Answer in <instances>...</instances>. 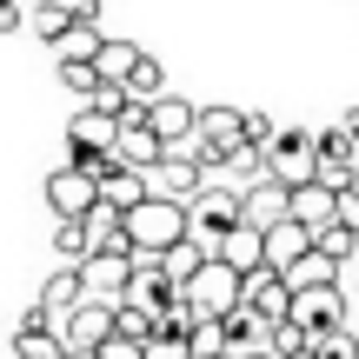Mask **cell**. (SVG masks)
<instances>
[{
  "label": "cell",
  "mask_w": 359,
  "mask_h": 359,
  "mask_svg": "<svg viewBox=\"0 0 359 359\" xmlns=\"http://www.w3.org/2000/svg\"><path fill=\"white\" fill-rule=\"evenodd\" d=\"M259 240H266V266H273V273H293L299 259L313 253V233L299 226V219H280V226H273V233H259Z\"/></svg>",
  "instance_id": "obj_14"
},
{
  "label": "cell",
  "mask_w": 359,
  "mask_h": 359,
  "mask_svg": "<svg viewBox=\"0 0 359 359\" xmlns=\"http://www.w3.org/2000/svg\"><path fill=\"white\" fill-rule=\"evenodd\" d=\"M206 187H213V180L200 173V160H193V154H167L154 173H147V193H154V200H173V206H193Z\"/></svg>",
  "instance_id": "obj_7"
},
{
  "label": "cell",
  "mask_w": 359,
  "mask_h": 359,
  "mask_svg": "<svg viewBox=\"0 0 359 359\" xmlns=\"http://www.w3.org/2000/svg\"><path fill=\"white\" fill-rule=\"evenodd\" d=\"M140 60H147V53L133 47V40H107V47H100V60H93V74H100V87H127Z\"/></svg>",
  "instance_id": "obj_20"
},
{
  "label": "cell",
  "mask_w": 359,
  "mask_h": 359,
  "mask_svg": "<svg viewBox=\"0 0 359 359\" xmlns=\"http://www.w3.org/2000/svg\"><path fill=\"white\" fill-rule=\"evenodd\" d=\"M80 306H87V280H80V266H53L47 286H40V299H34L40 326H47V333H60V326L74 320Z\"/></svg>",
  "instance_id": "obj_5"
},
{
  "label": "cell",
  "mask_w": 359,
  "mask_h": 359,
  "mask_svg": "<svg viewBox=\"0 0 359 359\" xmlns=\"http://www.w3.org/2000/svg\"><path fill=\"white\" fill-rule=\"evenodd\" d=\"M213 259H226V266L246 280V273H259V266H266V240H259L253 226H240V233H226V246H219Z\"/></svg>",
  "instance_id": "obj_21"
},
{
  "label": "cell",
  "mask_w": 359,
  "mask_h": 359,
  "mask_svg": "<svg viewBox=\"0 0 359 359\" xmlns=\"http://www.w3.org/2000/svg\"><path fill=\"white\" fill-rule=\"evenodd\" d=\"M80 280H87V299L120 306V299H127V280H133V259H120V253H87Z\"/></svg>",
  "instance_id": "obj_13"
},
{
  "label": "cell",
  "mask_w": 359,
  "mask_h": 359,
  "mask_svg": "<svg viewBox=\"0 0 359 359\" xmlns=\"http://www.w3.org/2000/svg\"><path fill=\"white\" fill-rule=\"evenodd\" d=\"M114 313H120V306H100V299H87V306H80L74 320L60 326L67 353H74V359H93V353L107 346V339H114Z\"/></svg>",
  "instance_id": "obj_11"
},
{
  "label": "cell",
  "mask_w": 359,
  "mask_h": 359,
  "mask_svg": "<svg viewBox=\"0 0 359 359\" xmlns=\"http://www.w3.org/2000/svg\"><path fill=\"white\" fill-rule=\"evenodd\" d=\"M13 359H74V353H67L60 333H47V326H40V313H27L20 333H13Z\"/></svg>",
  "instance_id": "obj_17"
},
{
  "label": "cell",
  "mask_w": 359,
  "mask_h": 359,
  "mask_svg": "<svg viewBox=\"0 0 359 359\" xmlns=\"http://www.w3.org/2000/svg\"><path fill=\"white\" fill-rule=\"evenodd\" d=\"M313 167H320V133H280V147H273V160H266V173L273 180H286V187H306Z\"/></svg>",
  "instance_id": "obj_10"
},
{
  "label": "cell",
  "mask_w": 359,
  "mask_h": 359,
  "mask_svg": "<svg viewBox=\"0 0 359 359\" xmlns=\"http://www.w3.org/2000/svg\"><path fill=\"white\" fill-rule=\"evenodd\" d=\"M147 200H154V193H147V173H133V167H114V173L100 180V206L120 213V219H127L133 206H147Z\"/></svg>",
  "instance_id": "obj_16"
},
{
  "label": "cell",
  "mask_w": 359,
  "mask_h": 359,
  "mask_svg": "<svg viewBox=\"0 0 359 359\" xmlns=\"http://www.w3.org/2000/svg\"><path fill=\"white\" fill-rule=\"evenodd\" d=\"M67 167H93V160H107V154H120V120H107V114H93V107H80L74 120H67Z\"/></svg>",
  "instance_id": "obj_4"
},
{
  "label": "cell",
  "mask_w": 359,
  "mask_h": 359,
  "mask_svg": "<svg viewBox=\"0 0 359 359\" xmlns=\"http://www.w3.org/2000/svg\"><path fill=\"white\" fill-rule=\"evenodd\" d=\"M339 226L359 233V200H353V193H339Z\"/></svg>",
  "instance_id": "obj_37"
},
{
  "label": "cell",
  "mask_w": 359,
  "mask_h": 359,
  "mask_svg": "<svg viewBox=\"0 0 359 359\" xmlns=\"http://www.w3.org/2000/svg\"><path fill=\"white\" fill-rule=\"evenodd\" d=\"M67 13H74V20H87V27H100V0H67Z\"/></svg>",
  "instance_id": "obj_35"
},
{
  "label": "cell",
  "mask_w": 359,
  "mask_h": 359,
  "mask_svg": "<svg viewBox=\"0 0 359 359\" xmlns=\"http://www.w3.org/2000/svg\"><path fill=\"white\" fill-rule=\"evenodd\" d=\"M313 359H359L353 326H339V333H320V339H313Z\"/></svg>",
  "instance_id": "obj_32"
},
{
  "label": "cell",
  "mask_w": 359,
  "mask_h": 359,
  "mask_svg": "<svg viewBox=\"0 0 359 359\" xmlns=\"http://www.w3.org/2000/svg\"><path fill=\"white\" fill-rule=\"evenodd\" d=\"M346 133H353V147H359V107H353V120H346Z\"/></svg>",
  "instance_id": "obj_38"
},
{
  "label": "cell",
  "mask_w": 359,
  "mask_h": 359,
  "mask_svg": "<svg viewBox=\"0 0 359 359\" xmlns=\"http://www.w3.org/2000/svg\"><path fill=\"white\" fill-rule=\"evenodd\" d=\"M60 87L80 93V100H93V93H100V74H93V67H60Z\"/></svg>",
  "instance_id": "obj_33"
},
{
  "label": "cell",
  "mask_w": 359,
  "mask_h": 359,
  "mask_svg": "<svg viewBox=\"0 0 359 359\" xmlns=\"http://www.w3.org/2000/svg\"><path fill=\"white\" fill-rule=\"evenodd\" d=\"M93 359H147V346H133V339H107Z\"/></svg>",
  "instance_id": "obj_34"
},
{
  "label": "cell",
  "mask_w": 359,
  "mask_h": 359,
  "mask_svg": "<svg viewBox=\"0 0 359 359\" xmlns=\"http://www.w3.org/2000/svg\"><path fill=\"white\" fill-rule=\"evenodd\" d=\"M240 293H246V280L226 266V259H213V253H206V266L193 273V286H187L180 299H187L200 320H226V313H240Z\"/></svg>",
  "instance_id": "obj_2"
},
{
  "label": "cell",
  "mask_w": 359,
  "mask_h": 359,
  "mask_svg": "<svg viewBox=\"0 0 359 359\" xmlns=\"http://www.w3.org/2000/svg\"><path fill=\"white\" fill-rule=\"evenodd\" d=\"M20 20H27V13H20V0H0V34H13Z\"/></svg>",
  "instance_id": "obj_36"
},
{
  "label": "cell",
  "mask_w": 359,
  "mask_h": 359,
  "mask_svg": "<svg viewBox=\"0 0 359 359\" xmlns=\"http://www.w3.org/2000/svg\"><path fill=\"white\" fill-rule=\"evenodd\" d=\"M293 219H299L306 233L333 226V219H339V193H333V187H320V180H306V187H293Z\"/></svg>",
  "instance_id": "obj_15"
},
{
  "label": "cell",
  "mask_w": 359,
  "mask_h": 359,
  "mask_svg": "<svg viewBox=\"0 0 359 359\" xmlns=\"http://www.w3.org/2000/svg\"><path fill=\"white\" fill-rule=\"evenodd\" d=\"M87 240H93V253H120V259H133V240H127V219L120 213H87Z\"/></svg>",
  "instance_id": "obj_23"
},
{
  "label": "cell",
  "mask_w": 359,
  "mask_h": 359,
  "mask_svg": "<svg viewBox=\"0 0 359 359\" xmlns=\"http://www.w3.org/2000/svg\"><path fill=\"white\" fill-rule=\"evenodd\" d=\"M293 326H306L313 339H320V333H339V326H346V293H339V286L293 293Z\"/></svg>",
  "instance_id": "obj_12"
},
{
  "label": "cell",
  "mask_w": 359,
  "mask_h": 359,
  "mask_svg": "<svg viewBox=\"0 0 359 359\" xmlns=\"http://www.w3.org/2000/svg\"><path fill=\"white\" fill-rule=\"evenodd\" d=\"M160 93H167V74H160V60L147 53L140 67H133V80H127V100H140V107H154Z\"/></svg>",
  "instance_id": "obj_29"
},
{
  "label": "cell",
  "mask_w": 359,
  "mask_h": 359,
  "mask_svg": "<svg viewBox=\"0 0 359 359\" xmlns=\"http://www.w3.org/2000/svg\"><path fill=\"white\" fill-rule=\"evenodd\" d=\"M333 273H339V266H326L320 253H306V259H299L293 273H280V280L293 286V293H313V286H333Z\"/></svg>",
  "instance_id": "obj_30"
},
{
  "label": "cell",
  "mask_w": 359,
  "mask_h": 359,
  "mask_svg": "<svg viewBox=\"0 0 359 359\" xmlns=\"http://www.w3.org/2000/svg\"><path fill=\"white\" fill-rule=\"evenodd\" d=\"M266 353H273V359H306V353H313V333H306V326H293V320H280V326L266 333Z\"/></svg>",
  "instance_id": "obj_27"
},
{
  "label": "cell",
  "mask_w": 359,
  "mask_h": 359,
  "mask_svg": "<svg viewBox=\"0 0 359 359\" xmlns=\"http://www.w3.org/2000/svg\"><path fill=\"white\" fill-rule=\"evenodd\" d=\"M187 346H193V359H226V333H219V320H200Z\"/></svg>",
  "instance_id": "obj_31"
},
{
  "label": "cell",
  "mask_w": 359,
  "mask_h": 359,
  "mask_svg": "<svg viewBox=\"0 0 359 359\" xmlns=\"http://www.w3.org/2000/svg\"><path fill=\"white\" fill-rule=\"evenodd\" d=\"M219 333H226V353H259L266 346V320H253V313H226V320H219Z\"/></svg>",
  "instance_id": "obj_24"
},
{
  "label": "cell",
  "mask_w": 359,
  "mask_h": 359,
  "mask_svg": "<svg viewBox=\"0 0 359 359\" xmlns=\"http://www.w3.org/2000/svg\"><path fill=\"white\" fill-rule=\"evenodd\" d=\"M154 266L167 273V286H173V293H187V286H193V273L206 266V246H200V240H180V246H167V253L154 259Z\"/></svg>",
  "instance_id": "obj_19"
},
{
  "label": "cell",
  "mask_w": 359,
  "mask_h": 359,
  "mask_svg": "<svg viewBox=\"0 0 359 359\" xmlns=\"http://www.w3.org/2000/svg\"><path fill=\"white\" fill-rule=\"evenodd\" d=\"M240 306L253 313V320H266V333H273L280 320H293V286H286L273 266H259V273H246V293H240Z\"/></svg>",
  "instance_id": "obj_9"
},
{
  "label": "cell",
  "mask_w": 359,
  "mask_h": 359,
  "mask_svg": "<svg viewBox=\"0 0 359 359\" xmlns=\"http://www.w3.org/2000/svg\"><path fill=\"white\" fill-rule=\"evenodd\" d=\"M346 193H353V200H359V167H353V180H346Z\"/></svg>",
  "instance_id": "obj_40"
},
{
  "label": "cell",
  "mask_w": 359,
  "mask_h": 359,
  "mask_svg": "<svg viewBox=\"0 0 359 359\" xmlns=\"http://www.w3.org/2000/svg\"><path fill=\"white\" fill-rule=\"evenodd\" d=\"M280 219H293V187L286 180H253V187H240V226H253V233H273Z\"/></svg>",
  "instance_id": "obj_6"
},
{
  "label": "cell",
  "mask_w": 359,
  "mask_h": 359,
  "mask_svg": "<svg viewBox=\"0 0 359 359\" xmlns=\"http://www.w3.org/2000/svg\"><path fill=\"white\" fill-rule=\"evenodd\" d=\"M27 20H34V34L53 47V40H60L67 27H74V13H67V0H34V13H27Z\"/></svg>",
  "instance_id": "obj_28"
},
{
  "label": "cell",
  "mask_w": 359,
  "mask_h": 359,
  "mask_svg": "<svg viewBox=\"0 0 359 359\" xmlns=\"http://www.w3.org/2000/svg\"><path fill=\"white\" fill-rule=\"evenodd\" d=\"M47 206H53V219H87V213H100V187H93L80 167H53L47 173Z\"/></svg>",
  "instance_id": "obj_8"
},
{
  "label": "cell",
  "mask_w": 359,
  "mask_h": 359,
  "mask_svg": "<svg viewBox=\"0 0 359 359\" xmlns=\"http://www.w3.org/2000/svg\"><path fill=\"white\" fill-rule=\"evenodd\" d=\"M160 160H167V147L154 140V127H127V133H120V167H133V173H154Z\"/></svg>",
  "instance_id": "obj_22"
},
{
  "label": "cell",
  "mask_w": 359,
  "mask_h": 359,
  "mask_svg": "<svg viewBox=\"0 0 359 359\" xmlns=\"http://www.w3.org/2000/svg\"><path fill=\"white\" fill-rule=\"evenodd\" d=\"M100 47H107V34H100V27H87V20H74L60 40H53L60 67H93V60H100Z\"/></svg>",
  "instance_id": "obj_18"
},
{
  "label": "cell",
  "mask_w": 359,
  "mask_h": 359,
  "mask_svg": "<svg viewBox=\"0 0 359 359\" xmlns=\"http://www.w3.org/2000/svg\"><path fill=\"white\" fill-rule=\"evenodd\" d=\"M233 359H273V353H266V346H259V353H233Z\"/></svg>",
  "instance_id": "obj_39"
},
{
  "label": "cell",
  "mask_w": 359,
  "mask_h": 359,
  "mask_svg": "<svg viewBox=\"0 0 359 359\" xmlns=\"http://www.w3.org/2000/svg\"><path fill=\"white\" fill-rule=\"evenodd\" d=\"M127 240H133V259H160L167 246L193 240L187 206H173V200H147V206H133V213H127Z\"/></svg>",
  "instance_id": "obj_1"
},
{
  "label": "cell",
  "mask_w": 359,
  "mask_h": 359,
  "mask_svg": "<svg viewBox=\"0 0 359 359\" xmlns=\"http://www.w3.org/2000/svg\"><path fill=\"white\" fill-rule=\"evenodd\" d=\"M313 253H320L326 266H346V259L359 253V233H353V226H339V219H333V226H320V233H313Z\"/></svg>",
  "instance_id": "obj_26"
},
{
  "label": "cell",
  "mask_w": 359,
  "mask_h": 359,
  "mask_svg": "<svg viewBox=\"0 0 359 359\" xmlns=\"http://www.w3.org/2000/svg\"><path fill=\"white\" fill-rule=\"evenodd\" d=\"M187 226H193V240H200L206 253H219L226 233H240V193L233 187H206L200 200L187 206Z\"/></svg>",
  "instance_id": "obj_3"
},
{
  "label": "cell",
  "mask_w": 359,
  "mask_h": 359,
  "mask_svg": "<svg viewBox=\"0 0 359 359\" xmlns=\"http://www.w3.org/2000/svg\"><path fill=\"white\" fill-rule=\"evenodd\" d=\"M53 253H60V266H87V253H93L87 219H53Z\"/></svg>",
  "instance_id": "obj_25"
}]
</instances>
